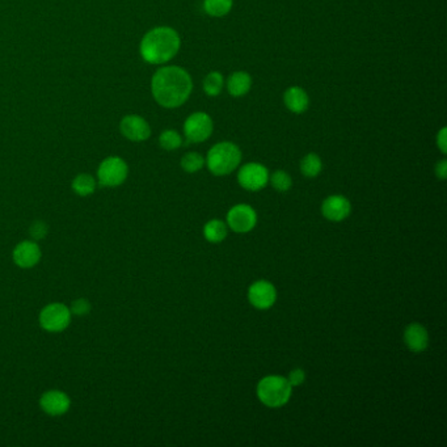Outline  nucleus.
Returning a JSON list of instances; mask_svg holds the SVG:
<instances>
[{"label":"nucleus","mask_w":447,"mask_h":447,"mask_svg":"<svg viewBox=\"0 0 447 447\" xmlns=\"http://www.w3.org/2000/svg\"><path fill=\"white\" fill-rule=\"evenodd\" d=\"M193 83L184 68L168 66L159 68L151 81V91L159 105L173 109L189 99Z\"/></svg>","instance_id":"1"},{"label":"nucleus","mask_w":447,"mask_h":447,"mask_svg":"<svg viewBox=\"0 0 447 447\" xmlns=\"http://www.w3.org/2000/svg\"><path fill=\"white\" fill-rule=\"evenodd\" d=\"M179 49L178 32L168 26H159L143 37L141 42V56L148 63L160 65L171 61L178 54Z\"/></svg>","instance_id":"2"},{"label":"nucleus","mask_w":447,"mask_h":447,"mask_svg":"<svg viewBox=\"0 0 447 447\" xmlns=\"http://www.w3.org/2000/svg\"><path fill=\"white\" fill-rule=\"evenodd\" d=\"M242 162V152L237 146L231 142H221L212 146L207 154V168L215 176H226L234 172Z\"/></svg>","instance_id":"3"},{"label":"nucleus","mask_w":447,"mask_h":447,"mask_svg":"<svg viewBox=\"0 0 447 447\" xmlns=\"http://www.w3.org/2000/svg\"><path fill=\"white\" fill-rule=\"evenodd\" d=\"M291 387L289 380L279 375H270L260 380L258 396L260 402L269 408H280L290 400Z\"/></svg>","instance_id":"4"},{"label":"nucleus","mask_w":447,"mask_h":447,"mask_svg":"<svg viewBox=\"0 0 447 447\" xmlns=\"http://www.w3.org/2000/svg\"><path fill=\"white\" fill-rule=\"evenodd\" d=\"M71 322V311L63 303H50L40 313V324L47 332H62Z\"/></svg>","instance_id":"5"},{"label":"nucleus","mask_w":447,"mask_h":447,"mask_svg":"<svg viewBox=\"0 0 447 447\" xmlns=\"http://www.w3.org/2000/svg\"><path fill=\"white\" fill-rule=\"evenodd\" d=\"M129 168L121 157H111L105 159L99 167L97 178L102 187L114 188L121 185L127 178Z\"/></svg>","instance_id":"6"},{"label":"nucleus","mask_w":447,"mask_h":447,"mask_svg":"<svg viewBox=\"0 0 447 447\" xmlns=\"http://www.w3.org/2000/svg\"><path fill=\"white\" fill-rule=\"evenodd\" d=\"M184 132L189 142L201 143L212 133V121L209 114L197 112L190 114L184 123Z\"/></svg>","instance_id":"7"},{"label":"nucleus","mask_w":447,"mask_h":447,"mask_svg":"<svg viewBox=\"0 0 447 447\" xmlns=\"http://www.w3.org/2000/svg\"><path fill=\"white\" fill-rule=\"evenodd\" d=\"M227 224L233 231L246 234L255 228L258 224V215L249 205L240 203L235 205L227 214Z\"/></svg>","instance_id":"8"},{"label":"nucleus","mask_w":447,"mask_h":447,"mask_svg":"<svg viewBox=\"0 0 447 447\" xmlns=\"http://www.w3.org/2000/svg\"><path fill=\"white\" fill-rule=\"evenodd\" d=\"M237 181L244 189L258 191L265 188L268 184V169L258 163H248L240 168L237 173Z\"/></svg>","instance_id":"9"},{"label":"nucleus","mask_w":447,"mask_h":447,"mask_svg":"<svg viewBox=\"0 0 447 447\" xmlns=\"http://www.w3.org/2000/svg\"><path fill=\"white\" fill-rule=\"evenodd\" d=\"M248 299L258 310H268L277 299L276 288L268 281H258L251 285L248 290Z\"/></svg>","instance_id":"10"},{"label":"nucleus","mask_w":447,"mask_h":447,"mask_svg":"<svg viewBox=\"0 0 447 447\" xmlns=\"http://www.w3.org/2000/svg\"><path fill=\"white\" fill-rule=\"evenodd\" d=\"M12 258L15 264L20 268H33L41 260V249L33 240H25L13 249Z\"/></svg>","instance_id":"11"},{"label":"nucleus","mask_w":447,"mask_h":447,"mask_svg":"<svg viewBox=\"0 0 447 447\" xmlns=\"http://www.w3.org/2000/svg\"><path fill=\"white\" fill-rule=\"evenodd\" d=\"M120 129H121L123 136H126L127 139L134 141V142L146 141L151 135L150 125L147 123L145 118L135 116V114L123 117Z\"/></svg>","instance_id":"12"},{"label":"nucleus","mask_w":447,"mask_h":447,"mask_svg":"<svg viewBox=\"0 0 447 447\" xmlns=\"http://www.w3.org/2000/svg\"><path fill=\"white\" fill-rule=\"evenodd\" d=\"M40 405L45 414L50 416H62L70 409V398L65 392L52 390L41 396Z\"/></svg>","instance_id":"13"},{"label":"nucleus","mask_w":447,"mask_h":447,"mask_svg":"<svg viewBox=\"0 0 447 447\" xmlns=\"http://www.w3.org/2000/svg\"><path fill=\"white\" fill-rule=\"evenodd\" d=\"M350 212H352L350 202L340 194L328 197L322 206L323 215L328 221H332V222H341L347 219Z\"/></svg>","instance_id":"14"},{"label":"nucleus","mask_w":447,"mask_h":447,"mask_svg":"<svg viewBox=\"0 0 447 447\" xmlns=\"http://www.w3.org/2000/svg\"><path fill=\"white\" fill-rule=\"evenodd\" d=\"M404 343L414 353H421L429 345V335L421 324H409L404 331Z\"/></svg>","instance_id":"15"},{"label":"nucleus","mask_w":447,"mask_h":447,"mask_svg":"<svg viewBox=\"0 0 447 447\" xmlns=\"http://www.w3.org/2000/svg\"><path fill=\"white\" fill-rule=\"evenodd\" d=\"M286 108L292 113H303L308 108V96L301 87H290L283 95Z\"/></svg>","instance_id":"16"},{"label":"nucleus","mask_w":447,"mask_h":447,"mask_svg":"<svg viewBox=\"0 0 447 447\" xmlns=\"http://www.w3.org/2000/svg\"><path fill=\"white\" fill-rule=\"evenodd\" d=\"M252 79L244 71H236L227 80V90L231 96L242 97L251 90Z\"/></svg>","instance_id":"17"},{"label":"nucleus","mask_w":447,"mask_h":447,"mask_svg":"<svg viewBox=\"0 0 447 447\" xmlns=\"http://www.w3.org/2000/svg\"><path fill=\"white\" fill-rule=\"evenodd\" d=\"M203 236L210 243H221L227 236V226L224 222L218 221V219L210 221L203 227Z\"/></svg>","instance_id":"18"},{"label":"nucleus","mask_w":447,"mask_h":447,"mask_svg":"<svg viewBox=\"0 0 447 447\" xmlns=\"http://www.w3.org/2000/svg\"><path fill=\"white\" fill-rule=\"evenodd\" d=\"M72 189L81 197L91 196L96 189V180L88 173H80L72 181Z\"/></svg>","instance_id":"19"},{"label":"nucleus","mask_w":447,"mask_h":447,"mask_svg":"<svg viewBox=\"0 0 447 447\" xmlns=\"http://www.w3.org/2000/svg\"><path fill=\"white\" fill-rule=\"evenodd\" d=\"M203 8L207 15L214 17L226 16L233 8V0H205Z\"/></svg>","instance_id":"20"},{"label":"nucleus","mask_w":447,"mask_h":447,"mask_svg":"<svg viewBox=\"0 0 447 447\" xmlns=\"http://www.w3.org/2000/svg\"><path fill=\"white\" fill-rule=\"evenodd\" d=\"M323 169L322 159L316 154H308L301 162V171L306 178H316Z\"/></svg>","instance_id":"21"},{"label":"nucleus","mask_w":447,"mask_h":447,"mask_svg":"<svg viewBox=\"0 0 447 447\" xmlns=\"http://www.w3.org/2000/svg\"><path fill=\"white\" fill-rule=\"evenodd\" d=\"M224 79L221 72L212 71L203 80V91L209 96H218L224 88Z\"/></svg>","instance_id":"22"},{"label":"nucleus","mask_w":447,"mask_h":447,"mask_svg":"<svg viewBox=\"0 0 447 447\" xmlns=\"http://www.w3.org/2000/svg\"><path fill=\"white\" fill-rule=\"evenodd\" d=\"M205 166V159L198 152H189L181 159V167L185 172L194 173L198 172Z\"/></svg>","instance_id":"23"},{"label":"nucleus","mask_w":447,"mask_h":447,"mask_svg":"<svg viewBox=\"0 0 447 447\" xmlns=\"http://www.w3.org/2000/svg\"><path fill=\"white\" fill-rule=\"evenodd\" d=\"M159 143L164 150L172 151V150H178L180 146L182 145V138L175 130H166L160 134Z\"/></svg>","instance_id":"24"},{"label":"nucleus","mask_w":447,"mask_h":447,"mask_svg":"<svg viewBox=\"0 0 447 447\" xmlns=\"http://www.w3.org/2000/svg\"><path fill=\"white\" fill-rule=\"evenodd\" d=\"M270 182H272V187L279 191H288L290 189L291 185H292V181H291V178L289 176L288 172L285 171H276L272 176H270Z\"/></svg>","instance_id":"25"},{"label":"nucleus","mask_w":447,"mask_h":447,"mask_svg":"<svg viewBox=\"0 0 447 447\" xmlns=\"http://www.w3.org/2000/svg\"><path fill=\"white\" fill-rule=\"evenodd\" d=\"M47 233H49V226L42 221H36L29 228V234L34 240L45 239Z\"/></svg>","instance_id":"26"},{"label":"nucleus","mask_w":447,"mask_h":447,"mask_svg":"<svg viewBox=\"0 0 447 447\" xmlns=\"http://www.w3.org/2000/svg\"><path fill=\"white\" fill-rule=\"evenodd\" d=\"M70 311L74 315H78V316L88 315L91 311V303L87 299H84V298H80V299H77V301L72 302Z\"/></svg>","instance_id":"27"},{"label":"nucleus","mask_w":447,"mask_h":447,"mask_svg":"<svg viewBox=\"0 0 447 447\" xmlns=\"http://www.w3.org/2000/svg\"><path fill=\"white\" fill-rule=\"evenodd\" d=\"M289 383L291 384V387H298V386H302L306 380V372L303 371L302 369H295L292 370L289 375Z\"/></svg>","instance_id":"28"},{"label":"nucleus","mask_w":447,"mask_h":447,"mask_svg":"<svg viewBox=\"0 0 447 447\" xmlns=\"http://www.w3.org/2000/svg\"><path fill=\"white\" fill-rule=\"evenodd\" d=\"M437 145L439 147V150L446 154L447 152V138H446V127L441 129V132L437 135Z\"/></svg>","instance_id":"29"},{"label":"nucleus","mask_w":447,"mask_h":447,"mask_svg":"<svg viewBox=\"0 0 447 447\" xmlns=\"http://www.w3.org/2000/svg\"><path fill=\"white\" fill-rule=\"evenodd\" d=\"M436 175L438 179L445 180L447 176V162L444 159L436 166Z\"/></svg>","instance_id":"30"}]
</instances>
